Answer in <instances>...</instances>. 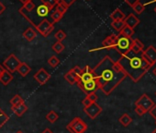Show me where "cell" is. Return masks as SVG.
Instances as JSON below:
<instances>
[{"label":"cell","instance_id":"obj_20","mask_svg":"<svg viewBox=\"0 0 156 133\" xmlns=\"http://www.w3.org/2000/svg\"><path fill=\"white\" fill-rule=\"evenodd\" d=\"M23 37L28 41V42H32L33 40L36 39L37 37V32L32 29V28H28L24 32H23Z\"/></svg>","mask_w":156,"mask_h":133},{"label":"cell","instance_id":"obj_42","mask_svg":"<svg viewBox=\"0 0 156 133\" xmlns=\"http://www.w3.org/2000/svg\"><path fill=\"white\" fill-rule=\"evenodd\" d=\"M60 1L62 2L63 4H65V5L69 8L70 6H72V5L76 1V0H60Z\"/></svg>","mask_w":156,"mask_h":133},{"label":"cell","instance_id":"obj_25","mask_svg":"<svg viewBox=\"0 0 156 133\" xmlns=\"http://www.w3.org/2000/svg\"><path fill=\"white\" fill-rule=\"evenodd\" d=\"M111 27L119 32L125 27V22H124V21H115L111 22Z\"/></svg>","mask_w":156,"mask_h":133},{"label":"cell","instance_id":"obj_52","mask_svg":"<svg viewBox=\"0 0 156 133\" xmlns=\"http://www.w3.org/2000/svg\"><path fill=\"white\" fill-rule=\"evenodd\" d=\"M154 12H155V13H156V7H155V8H154Z\"/></svg>","mask_w":156,"mask_h":133},{"label":"cell","instance_id":"obj_51","mask_svg":"<svg viewBox=\"0 0 156 133\" xmlns=\"http://www.w3.org/2000/svg\"><path fill=\"white\" fill-rule=\"evenodd\" d=\"M152 133H156V128H155V129H154V130L152 131Z\"/></svg>","mask_w":156,"mask_h":133},{"label":"cell","instance_id":"obj_1","mask_svg":"<svg viewBox=\"0 0 156 133\" xmlns=\"http://www.w3.org/2000/svg\"><path fill=\"white\" fill-rule=\"evenodd\" d=\"M92 70L98 89L106 95H109L127 77L119 64L108 55H106Z\"/></svg>","mask_w":156,"mask_h":133},{"label":"cell","instance_id":"obj_27","mask_svg":"<svg viewBox=\"0 0 156 133\" xmlns=\"http://www.w3.org/2000/svg\"><path fill=\"white\" fill-rule=\"evenodd\" d=\"M64 44L62 42H56L52 44L51 49L56 53V54H61L64 50Z\"/></svg>","mask_w":156,"mask_h":133},{"label":"cell","instance_id":"obj_10","mask_svg":"<svg viewBox=\"0 0 156 133\" xmlns=\"http://www.w3.org/2000/svg\"><path fill=\"white\" fill-rule=\"evenodd\" d=\"M84 111L89 116V118L95 119L101 114L102 107L96 102V103H92L91 104H89L87 107H84Z\"/></svg>","mask_w":156,"mask_h":133},{"label":"cell","instance_id":"obj_54","mask_svg":"<svg viewBox=\"0 0 156 133\" xmlns=\"http://www.w3.org/2000/svg\"><path fill=\"white\" fill-rule=\"evenodd\" d=\"M155 123H156V122H155Z\"/></svg>","mask_w":156,"mask_h":133},{"label":"cell","instance_id":"obj_23","mask_svg":"<svg viewBox=\"0 0 156 133\" xmlns=\"http://www.w3.org/2000/svg\"><path fill=\"white\" fill-rule=\"evenodd\" d=\"M119 123H120L123 127H128V126L132 122V118H131L127 113H125V114H123V115L119 117Z\"/></svg>","mask_w":156,"mask_h":133},{"label":"cell","instance_id":"obj_8","mask_svg":"<svg viewBox=\"0 0 156 133\" xmlns=\"http://www.w3.org/2000/svg\"><path fill=\"white\" fill-rule=\"evenodd\" d=\"M35 29L43 36V37H47L50 35V33L54 30V26L53 24H51V22H50L48 20H43L41 23H39L37 26H35Z\"/></svg>","mask_w":156,"mask_h":133},{"label":"cell","instance_id":"obj_7","mask_svg":"<svg viewBox=\"0 0 156 133\" xmlns=\"http://www.w3.org/2000/svg\"><path fill=\"white\" fill-rule=\"evenodd\" d=\"M76 84L78 85V87H79L87 95L89 94V93H96L98 90H99L96 79L92 80L90 82H81L79 81H77Z\"/></svg>","mask_w":156,"mask_h":133},{"label":"cell","instance_id":"obj_11","mask_svg":"<svg viewBox=\"0 0 156 133\" xmlns=\"http://www.w3.org/2000/svg\"><path fill=\"white\" fill-rule=\"evenodd\" d=\"M141 55L151 66L156 63V48L154 46H148L145 50L141 52Z\"/></svg>","mask_w":156,"mask_h":133},{"label":"cell","instance_id":"obj_46","mask_svg":"<svg viewBox=\"0 0 156 133\" xmlns=\"http://www.w3.org/2000/svg\"><path fill=\"white\" fill-rule=\"evenodd\" d=\"M41 133H53V132H52L50 128H45Z\"/></svg>","mask_w":156,"mask_h":133},{"label":"cell","instance_id":"obj_44","mask_svg":"<svg viewBox=\"0 0 156 133\" xmlns=\"http://www.w3.org/2000/svg\"><path fill=\"white\" fill-rule=\"evenodd\" d=\"M6 10V7L3 3H1V1H0V15H1L4 11Z\"/></svg>","mask_w":156,"mask_h":133},{"label":"cell","instance_id":"obj_43","mask_svg":"<svg viewBox=\"0 0 156 133\" xmlns=\"http://www.w3.org/2000/svg\"><path fill=\"white\" fill-rule=\"evenodd\" d=\"M82 104H84V106H85V107H87V106H88L89 104H91L92 103H91V102H90V100L86 96V98H84V100L82 101Z\"/></svg>","mask_w":156,"mask_h":133},{"label":"cell","instance_id":"obj_22","mask_svg":"<svg viewBox=\"0 0 156 133\" xmlns=\"http://www.w3.org/2000/svg\"><path fill=\"white\" fill-rule=\"evenodd\" d=\"M134 34V29L129 27V26H126L119 32V36H123V37H126V38H131L132 35Z\"/></svg>","mask_w":156,"mask_h":133},{"label":"cell","instance_id":"obj_15","mask_svg":"<svg viewBox=\"0 0 156 133\" xmlns=\"http://www.w3.org/2000/svg\"><path fill=\"white\" fill-rule=\"evenodd\" d=\"M124 22H125V25L126 26H129L132 29H134L136 26H138L140 22V21L139 20V18H137L133 13H130L129 15H128L125 20H124Z\"/></svg>","mask_w":156,"mask_h":133},{"label":"cell","instance_id":"obj_37","mask_svg":"<svg viewBox=\"0 0 156 133\" xmlns=\"http://www.w3.org/2000/svg\"><path fill=\"white\" fill-rule=\"evenodd\" d=\"M35 4L32 2V1H29L28 3H26L25 5H23V7L21 8L22 10H24L25 11H27V12H30V11H31L32 10H34L35 9Z\"/></svg>","mask_w":156,"mask_h":133},{"label":"cell","instance_id":"obj_4","mask_svg":"<svg viewBox=\"0 0 156 133\" xmlns=\"http://www.w3.org/2000/svg\"><path fill=\"white\" fill-rule=\"evenodd\" d=\"M87 124L80 117H74L67 126L66 129L70 131V133H85L87 130Z\"/></svg>","mask_w":156,"mask_h":133},{"label":"cell","instance_id":"obj_17","mask_svg":"<svg viewBox=\"0 0 156 133\" xmlns=\"http://www.w3.org/2000/svg\"><path fill=\"white\" fill-rule=\"evenodd\" d=\"M17 71L20 73V76L26 77V76H28V74L31 71V68H30V66L27 63H25V62H20V66H18V69H17Z\"/></svg>","mask_w":156,"mask_h":133},{"label":"cell","instance_id":"obj_32","mask_svg":"<svg viewBox=\"0 0 156 133\" xmlns=\"http://www.w3.org/2000/svg\"><path fill=\"white\" fill-rule=\"evenodd\" d=\"M54 9H55V10H57V11H58V12H60L61 14L64 15V14H65V12H66V11H67V10H68V7H67L65 4H63L62 2L59 1V2H58V4L56 5V7H55Z\"/></svg>","mask_w":156,"mask_h":133},{"label":"cell","instance_id":"obj_14","mask_svg":"<svg viewBox=\"0 0 156 133\" xmlns=\"http://www.w3.org/2000/svg\"><path fill=\"white\" fill-rule=\"evenodd\" d=\"M92 80H95V75L93 73V70L89 66H86L80 77L78 78L77 81H79L81 82H90Z\"/></svg>","mask_w":156,"mask_h":133},{"label":"cell","instance_id":"obj_28","mask_svg":"<svg viewBox=\"0 0 156 133\" xmlns=\"http://www.w3.org/2000/svg\"><path fill=\"white\" fill-rule=\"evenodd\" d=\"M63 78H64V80H65L69 84H71V85H74V84L76 83V82H77V79H76L70 71L66 72V73L64 74Z\"/></svg>","mask_w":156,"mask_h":133},{"label":"cell","instance_id":"obj_41","mask_svg":"<svg viewBox=\"0 0 156 133\" xmlns=\"http://www.w3.org/2000/svg\"><path fill=\"white\" fill-rule=\"evenodd\" d=\"M149 113H150V115L156 120V104H154V105L151 107V109L149 111Z\"/></svg>","mask_w":156,"mask_h":133},{"label":"cell","instance_id":"obj_29","mask_svg":"<svg viewBox=\"0 0 156 133\" xmlns=\"http://www.w3.org/2000/svg\"><path fill=\"white\" fill-rule=\"evenodd\" d=\"M62 18H63V15H62V14H61V13L58 12L57 10H54V11L51 12V21H52L51 24H54V23L60 21Z\"/></svg>","mask_w":156,"mask_h":133},{"label":"cell","instance_id":"obj_30","mask_svg":"<svg viewBox=\"0 0 156 133\" xmlns=\"http://www.w3.org/2000/svg\"><path fill=\"white\" fill-rule=\"evenodd\" d=\"M9 120V116L1 108H0V128H1Z\"/></svg>","mask_w":156,"mask_h":133},{"label":"cell","instance_id":"obj_16","mask_svg":"<svg viewBox=\"0 0 156 133\" xmlns=\"http://www.w3.org/2000/svg\"><path fill=\"white\" fill-rule=\"evenodd\" d=\"M143 48H144V44L139 39H132L130 51H132L135 54H140L143 51Z\"/></svg>","mask_w":156,"mask_h":133},{"label":"cell","instance_id":"obj_35","mask_svg":"<svg viewBox=\"0 0 156 133\" xmlns=\"http://www.w3.org/2000/svg\"><path fill=\"white\" fill-rule=\"evenodd\" d=\"M48 64L51 66V68H56V66L60 64V59L56 55H52L48 59Z\"/></svg>","mask_w":156,"mask_h":133},{"label":"cell","instance_id":"obj_6","mask_svg":"<svg viewBox=\"0 0 156 133\" xmlns=\"http://www.w3.org/2000/svg\"><path fill=\"white\" fill-rule=\"evenodd\" d=\"M20 60L14 55V54H10L3 62V66L4 68L6 69V70L9 71L10 73H14L17 71L18 66L20 64Z\"/></svg>","mask_w":156,"mask_h":133},{"label":"cell","instance_id":"obj_47","mask_svg":"<svg viewBox=\"0 0 156 133\" xmlns=\"http://www.w3.org/2000/svg\"><path fill=\"white\" fill-rule=\"evenodd\" d=\"M29 1H32V0H20V2L22 3L23 5H25L26 3H28Z\"/></svg>","mask_w":156,"mask_h":133},{"label":"cell","instance_id":"obj_13","mask_svg":"<svg viewBox=\"0 0 156 133\" xmlns=\"http://www.w3.org/2000/svg\"><path fill=\"white\" fill-rule=\"evenodd\" d=\"M33 78L40 85H44L51 79V74H49V72L47 70H45L43 68H41L34 74Z\"/></svg>","mask_w":156,"mask_h":133},{"label":"cell","instance_id":"obj_9","mask_svg":"<svg viewBox=\"0 0 156 133\" xmlns=\"http://www.w3.org/2000/svg\"><path fill=\"white\" fill-rule=\"evenodd\" d=\"M135 105L136 106H140L142 109H144L147 112H149L151 107L154 105V102L147 95V94H142L136 102H135Z\"/></svg>","mask_w":156,"mask_h":133},{"label":"cell","instance_id":"obj_34","mask_svg":"<svg viewBox=\"0 0 156 133\" xmlns=\"http://www.w3.org/2000/svg\"><path fill=\"white\" fill-rule=\"evenodd\" d=\"M132 10H133V11L136 13V14H141L143 11H144V10H145V6L144 5H142L140 2H139V3H137V4H135L133 7H132Z\"/></svg>","mask_w":156,"mask_h":133},{"label":"cell","instance_id":"obj_39","mask_svg":"<svg viewBox=\"0 0 156 133\" xmlns=\"http://www.w3.org/2000/svg\"><path fill=\"white\" fill-rule=\"evenodd\" d=\"M135 113L138 116H143L144 114H146V111L144 109H142L141 107H140V106H136L135 107Z\"/></svg>","mask_w":156,"mask_h":133},{"label":"cell","instance_id":"obj_50","mask_svg":"<svg viewBox=\"0 0 156 133\" xmlns=\"http://www.w3.org/2000/svg\"><path fill=\"white\" fill-rule=\"evenodd\" d=\"M151 2H152V3H156V0H152Z\"/></svg>","mask_w":156,"mask_h":133},{"label":"cell","instance_id":"obj_38","mask_svg":"<svg viewBox=\"0 0 156 133\" xmlns=\"http://www.w3.org/2000/svg\"><path fill=\"white\" fill-rule=\"evenodd\" d=\"M87 97L90 100V102H91V103H96V102L98 101V95L96 94V93H89V94H87Z\"/></svg>","mask_w":156,"mask_h":133},{"label":"cell","instance_id":"obj_21","mask_svg":"<svg viewBox=\"0 0 156 133\" xmlns=\"http://www.w3.org/2000/svg\"><path fill=\"white\" fill-rule=\"evenodd\" d=\"M110 18L112 20V21H124L126 18V15L119 10V9H116L110 15Z\"/></svg>","mask_w":156,"mask_h":133},{"label":"cell","instance_id":"obj_53","mask_svg":"<svg viewBox=\"0 0 156 133\" xmlns=\"http://www.w3.org/2000/svg\"><path fill=\"white\" fill-rule=\"evenodd\" d=\"M155 95H156V93H155Z\"/></svg>","mask_w":156,"mask_h":133},{"label":"cell","instance_id":"obj_26","mask_svg":"<svg viewBox=\"0 0 156 133\" xmlns=\"http://www.w3.org/2000/svg\"><path fill=\"white\" fill-rule=\"evenodd\" d=\"M58 118H59L58 114H57L55 111H52V110H51V111L46 115V119H47L49 122H51V123H55V122L58 120Z\"/></svg>","mask_w":156,"mask_h":133},{"label":"cell","instance_id":"obj_2","mask_svg":"<svg viewBox=\"0 0 156 133\" xmlns=\"http://www.w3.org/2000/svg\"><path fill=\"white\" fill-rule=\"evenodd\" d=\"M117 62L121 66L126 76L129 77L135 83L139 82L151 68V66L144 59L141 53L135 54L130 50L127 54L121 55Z\"/></svg>","mask_w":156,"mask_h":133},{"label":"cell","instance_id":"obj_36","mask_svg":"<svg viewBox=\"0 0 156 133\" xmlns=\"http://www.w3.org/2000/svg\"><path fill=\"white\" fill-rule=\"evenodd\" d=\"M55 39L57 40V42H62L65 38H66V33L62 31V30H59L58 32H56V33L54 34Z\"/></svg>","mask_w":156,"mask_h":133},{"label":"cell","instance_id":"obj_45","mask_svg":"<svg viewBox=\"0 0 156 133\" xmlns=\"http://www.w3.org/2000/svg\"><path fill=\"white\" fill-rule=\"evenodd\" d=\"M5 70H6V69L4 68V66L2 64H0V75H1Z\"/></svg>","mask_w":156,"mask_h":133},{"label":"cell","instance_id":"obj_3","mask_svg":"<svg viewBox=\"0 0 156 133\" xmlns=\"http://www.w3.org/2000/svg\"><path fill=\"white\" fill-rule=\"evenodd\" d=\"M51 11V10L47 6L42 4L38 7H35V9L30 12L25 11L21 8L19 10V12L22 15V17H24L29 21V23H30L34 27L37 26L39 23H41L43 20H45Z\"/></svg>","mask_w":156,"mask_h":133},{"label":"cell","instance_id":"obj_18","mask_svg":"<svg viewBox=\"0 0 156 133\" xmlns=\"http://www.w3.org/2000/svg\"><path fill=\"white\" fill-rule=\"evenodd\" d=\"M11 110L13 111V113L18 116H23L27 111H28V106L25 104V103H22L19 105H15V106H11Z\"/></svg>","mask_w":156,"mask_h":133},{"label":"cell","instance_id":"obj_5","mask_svg":"<svg viewBox=\"0 0 156 133\" xmlns=\"http://www.w3.org/2000/svg\"><path fill=\"white\" fill-rule=\"evenodd\" d=\"M131 41H132L131 38H126V37L119 35V38H118V41H117V44H116L114 49L118 53H119L121 55H123L130 50Z\"/></svg>","mask_w":156,"mask_h":133},{"label":"cell","instance_id":"obj_33","mask_svg":"<svg viewBox=\"0 0 156 133\" xmlns=\"http://www.w3.org/2000/svg\"><path fill=\"white\" fill-rule=\"evenodd\" d=\"M77 80H78V78L80 77V75H81V73H82V71H83V70L80 68L79 66H74L73 69H71L70 70H69Z\"/></svg>","mask_w":156,"mask_h":133},{"label":"cell","instance_id":"obj_40","mask_svg":"<svg viewBox=\"0 0 156 133\" xmlns=\"http://www.w3.org/2000/svg\"><path fill=\"white\" fill-rule=\"evenodd\" d=\"M124 1L129 6V7H133L135 4H137V3H139V2H140V0H124Z\"/></svg>","mask_w":156,"mask_h":133},{"label":"cell","instance_id":"obj_12","mask_svg":"<svg viewBox=\"0 0 156 133\" xmlns=\"http://www.w3.org/2000/svg\"><path fill=\"white\" fill-rule=\"evenodd\" d=\"M118 38H119V35H116V34H111L109 36H108L103 42H102V46L100 48H98V49H91L89 50V52H93L95 50H100V49H114L116 44H117V41H118Z\"/></svg>","mask_w":156,"mask_h":133},{"label":"cell","instance_id":"obj_24","mask_svg":"<svg viewBox=\"0 0 156 133\" xmlns=\"http://www.w3.org/2000/svg\"><path fill=\"white\" fill-rule=\"evenodd\" d=\"M40 1L42 5L47 6L51 10H52V9L56 7V5L58 4L60 0H40Z\"/></svg>","mask_w":156,"mask_h":133},{"label":"cell","instance_id":"obj_49","mask_svg":"<svg viewBox=\"0 0 156 133\" xmlns=\"http://www.w3.org/2000/svg\"><path fill=\"white\" fill-rule=\"evenodd\" d=\"M16 133H24V132H23L22 130H20H20H18V131H17Z\"/></svg>","mask_w":156,"mask_h":133},{"label":"cell","instance_id":"obj_48","mask_svg":"<svg viewBox=\"0 0 156 133\" xmlns=\"http://www.w3.org/2000/svg\"><path fill=\"white\" fill-rule=\"evenodd\" d=\"M152 73H153V75L156 77V66H155V68H154V70H152Z\"/></svg>","mask_w":156,"mask_h":133},{"label":"cell","instance_id":"obj_31","mask_svg":"<svg viewBox=\"0 0 156 133\" xmlns=\"http://www.w3.org/2000/svg\"><path fill=\"white\" fill-rule=\"evenodd\" d=\"M24 103V100L23 98L20 95V94H16L13 96V98L10 100V104H11V106H15V105H19L20 104Z\"/></svg>","mask_w":156,"mask_h":133},{"label":"cell","instance_id":"obj_19","mask_svg":"<svg viewBox=\"0 0 156 133\" xmlns=\"http://www.w3.org/2000/svg\"><path fill=\"white\" fill-rule=\"evenodd\" d=\"M13 81V75L8 70H5L1 75H0V82H1L4 86L9 85Z\"/></svg>","mask_w":156,"mask_h":133}]
</instances>
